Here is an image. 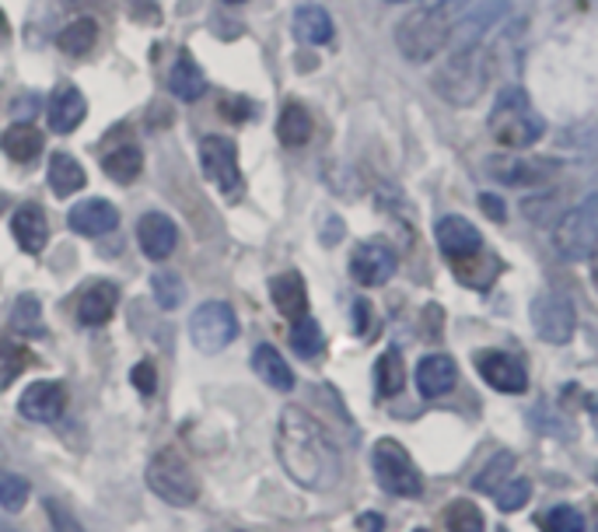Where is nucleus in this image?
<instances>
[{
    "label": "nucleus",
    "mask_w": 598,
    "mask_h": 532,
    "mask_svg": "<svg viewBox=\"0 0 598 532\" xmlns=\"http://www.w3.org/2000/svg\"><path fill=\"white\" fill-rule=\"evenodd\" d=\"M295 35L304 46H325L333 40V18L319 4H304L295 11Z\"/></svg>",
    "instance_id": "393cba45"
},
{
    "label": "nucleus",
    "mask_w": 598,
    "mask_h": 532,
    "mask_svg": "<svg viewBox=\"0 0 598 532\" xmlns=\"http://www.w3.org/2000/svg\"><path fill=\"white\" fill-rule=\"evenodd\" d=\"M115 224H120V211H115L109 200H85L70 211V228L77 235L99 239V235H109Z\"/></svg>",
    "instance_id": "6ab92c4d"
},
{
    "label": "nucleus",
    "mask_w": 598,
    "mask_h": 532,
    "mask_svg": "<svg viewBox=\"0 0 598 532\" xmlns=\"http://www.w3.org/2000/svg\"><path fill=\"white\" fill-rule=\"evenodd\" d=\"M277 455H280V466L287 469V477L304 490L322 494L340 484V473H343L340 448L333 445V439L325 434V428L315 417L304 413L301 407H287L280 413Z\"/></svg>",
    "instance_id": "f257e3e1"
},
{
    "label": "nucleus",
    "mask_w": 598,
    "mask_h": 532,
    "mask_svg": "<svg viewBox=\"0 0 598 532\" xmlns=\"http://www.w3.org/2000/svg\"><path fill=\"white\" fill-rule=\"evenodd\" d=\"M14 354H8V347H0V389H8L18 375H22V368L29 365V354L22 347H11Z\"/></svg>",
    "instance_id": "79ce46f5"
},
{
    "label": "nucleus",
    "mask_w": 598,
    "mask_h": 532,
    "mask_svg": "<svg viewBox=\"0 0 598 532\" xmlns=\"http://www.w3.org/2000/svg\"><path fill=\"white\" fill-rule=\"evenodd\" d=\"M543 130H546V123L535 112L532 99L522 88L500 91V99L490 109V133H494L497 144H505L511 151H522V147H532L539 137H543Z\"/></svg>",
    "instance_id": "7ed1b4c3"
},
{
    "label": "nucleus",
    "mask_w": 598,
    "mask_h": 532,
    "mask_svg": "<svg viewBox=\"0 0 598 532\" xmlns=\"http://www.w3.org/2000/svg\"><path fill=\"white\" fill-rule=\"evenodd\" d=\"M8 32V18H4V11H0V35Z\"/></svg>",
    "instance_id": "de8ad7c7"
},
{
    "label": "nucleus",
    "mask_w": 598,
    "mask_h": 532,
    "mask_svg": "<svg viewBox=\"0 0 598 532\" xmlns=\"http://www.w3.org/2000/svg\"><path fill=\"white\" fill-rule=\"evenodd\" d=\"M147 487L158 494L162 501L176 505V508H189L200 498V480L192 466L186 463V455L176 448H162L151 455L147 463Z\"/></svg>",
    "instance_id": "39448f33"
},
{
    "label": "nucleus",
    "mask_w": 598,
    "mask_h": 532,
    "mask_svg": "<svg viewBox=\"0 0 598 532\" xmlns=\"http://www.w3.org/2000/svg\"><path fill=\"white\" fill-rule=\"evenodd\" d=\"M11 232H14L18 245H22L25 253L43 250L46 239H49V224H46L43 207H35V203L18 207V211L11 214Z\"/></svg>",
    "instance_id": "412c9836"
},
{
    "label": "nucleus",
    "mask_w": 598,
    "mask_h": 532,
    "mask_svg": "<svg viewBox=\"0 0 598 532\" xmlns=\"http://www.w3.org/2000/svg\"><path fill=\"white\" fill-rule=\"evenodd\" d=\"M224 4H242V0H224Z\"/></svg>",
    "instance_id": "09e8293b"
},
{
    "label": "nucleus",
    "mask_w": 598,
    "mask_h": 532,
    "mask_svg": "<svg viewBox=\"0 0 598 532\" xmlns=\"http://www.w3.org/2000/svg\"><path fill=\"white\" fill-rule=\"evenodd\" d=\"M508 11H511L508 0H487V4H479L469 14L458 18V25H452L449 40H455V49H476L479 43L487 40L490 29H497L500 22H505Z\"/></svg>",
    "instance_id": "f8f14e48"
},
{
    "label": "nucleus",
    "mask_w": 598,
    "mask_h": 532,
    "mask_svg": "<svg viewBox=\"0 0 598 532\" xmlns=\"http://www.w3.org/2000/svg\"><path fill=\"white\" fill-rule=\"evenodd\" d=\"M479 207H484V214H490V221H505V203L494 193H484L479 197Z\"/></svg>",
    "instance_id": "a18cd8bd"
},
{
    "label": "nucleus",
    "mask_w": 598,
    "mask_h": 532,
    "mask_svg": "<svg viewBox=\"0 0 598 532\" xmlns=\"http://www.w3.org/2000/svg\"><path fill=\"white\" fill-rule=\"evenodd\" d=\"M413 532H431V529H413Z\"/></svg>",
    "instance_id": "8fccbe9b"
},
{
    "label": "nucleus",
    "mask_w": 598,
    "mask_h": 532,
    "mask_svg": "<svg viewBox=\"0 0 598 532\" xmlns=\"http://www.w3.org/2000/svg\"><path fill=\"white\" fill-rule=\"evenodd\" d=\"M46 516H49V525H53V532H85L81 529V522H77L67 508H60L56 501H46Z\"/></svg>",
    "instance_id": "37998d69"
},
{
    "label": "nucleus",
    "mask_w": 598,
    "mask_h": 532,
    "mask_svg": "<svg viewBox=\"0 0 598 532\" xmlns=\"http://www.w3.org/2000/svg\"><path fill=\"white\" fill-rule=\"evenodd\" d=\"M0 147H4V155L11 162H35L38 151H43V133H38L32 123H14L11 130H4V137H0Z\"/></svg>",
    "instance_id": "bb28decb"
},
{
    "label": "nucleus",
    "mask_w": 598,
    "mask_h": 532,
    "mask_svg": "<svg viewBox=\"0 0 598 532\" xmlns=\"http://www.w3.org/2000/svg\"><path fill=\"white\" fill-rule=\"evenodd\" d=\"M312 130H315V120H312V112H308L301 102H287L284 112H280V123H277V133H280V141L287 147H301L312 141Z\"/></svg>",
    "instance_id": "cd10ccee"
},
{
    "label": "nucleus",
    "mask_w": 598,
    "mask_h": 532,
    "mask_svg": "<svg viewBox=\"0 0 598 532\" xmlns=\"http://www.w3.org/2000/svg\"><path fill=\"white\" fill-rule=\"evenodd\" d=\"M56 43H60V49L70 56H85L95 49V43H99V25H95L91 18H77V22H70L60 35H56Z\"/></svg>",
    "instance_id": "2f4dec72"
},
{
    "label": "nucleus",
    "mask_w": 598,
    "mask_h": 532,
    "mask_svg": "<svg viewBox=\"0 0 598 532\" xmlns=\"http://www.w3.org/2000/svg\"><path fill=\"white\" fill-rule=\"evenodd\" d=\"M402 383H407V365H402V354L399 351H385L378 357V365H375V389H378V396H385V399L399 396Z\"/></svg>",
    "instance_id": "7c9ffc66"
},
{
    "label": "nucleus",
    "mask_w": 598,
    "mask_h": 532,
    "mask_svg": "<svg viewBox=\"0 0 598 532\" xmlns=\"http://www.w3.org/2000/svg\"><path fill=\"white\" fill-rule=\"evenodd\" d=\"M532 330L546 340V344H567L577 330V312H574V301L546 291V295H535L532 301Z\"/></svg>",
    "instance_id": "9d476101"
},
{
    "label": "nucleus",
    "mask_w": 598,
    "mask_h": 532,
    "mask_svg": "<svg viewBox=\"0 0 598 532\" xmlns=\"http://www.w3.org/2000/svg\"><path fill=\"white\" fill-rule=\"evenodd\" d=\"M130 378H133V386H137L141 396H154V389H158V372H154L151 361H141V365L130 372Z\"/></svg>",
    "instance_id": "c03bdc74"
},
{
    "label": "nucleus",
    "mask_w": 598,
    "mask_h": 532,
    "mask_svg": "<svg viewBox=\"0 0 598 532\" xmlns=\"http://www.w3.org/2000/svg\"><path fill=\"white\" fill-rule=\"evenodd\" d=\"M137 239H141V250L147 259H168L176 253V242H179V228L171 218H165L162 211H151L141 218L137 224Z\"/></svg>",
    "instance_id": "f3484780"
},
{
    "label": "nucleus",
    "mask_w": 598,
    "mask_h": 532,
    "mask_svg": "<svg viewBox=\"0 0 598 532\" xmlns=\"http://www.w3.org/2000/svg\"><path fill=\"white\" fill-rule=\"evenodd\" d=\"M441 253H445L452 263H469L473 256H479V250H484V239H479V228L466 218H441L438 221V232H434Z\"/></svg>",
    "instance_id": "4468645a"
},
{
    "label": "nucleus",
    "mask_w": 598,
    "mask_h": 532,
    "mask_svg": "<svg viewBox=\"0 0 598 532\" xmlns=\"http://www.w3.org/2000/svg\"><path fill=\"white\" fill-rule=\"evenodd\" d=\"M462 4H466V0H431L428 8H438V11H445V14H452V11H458Z\"/></svg>",
    "instance_id": "49530a36"
},
{
    "label": "nucleus",
    "mask_w": 598,
    "mask_h": 532,
    "mask_svg": "<svg viewBox=\"0 0 598 532\" xmlns=\"http://www.w3.org/2000/svg\"><path fill=\"white\" fill-rule=\"evenodd\" d=\"M598 242V197H588L556 224L553 245L564 259H588Z\"/></svg>",
    "instance_id": "0eeeda50"
},
{
    "label": "nucleus",
    "mask_w": 598,
    "mask_h": 532,
    "mask_svg": "<svg viewBox=\"0 0 598 532\" xmlns=\"http://www.w3.org/2000/svg\"><path fill=\"white\" fill-rule=\"evenodd\" d=\"M455 378H458V368H455V361L449 354H428L417 365V389L428 399L452 392Z\"/></svg>",
    "instance_id": "aec40b11"
},
{
    "label": "nucleus",
    "mask_w": 598,
    "mask_h": 532,
    "mask_svg": "<svg viewBox=\"0 0 598 532\" xmlns=\"http://www.w3.org/2000/svg\"><path fill=\"white\" fill-rule=\"evenodd\" d=\"M269 298H274V306L284 319H301L304 309H308V291H304V280L298 274H280L269 280Z\"/></svg>",
    "instance_id": "5701e85b"
},
{
    "label": "nucleus",
    "mask_w": 598,
    "mask_h": 532,
    "mask_svg": "<svg viewBox=\"0 0 598 532\" xmlns=\"http://www.w3.org/2000/svg\"><path fill=\"white\" fill-rule=\"evenodd\" d=\"M291 347L301 354V357H315L322 351V330H319V322L315 319H295V326H291Z\"/></svg>",
    "instance_id": "c9c22d12"
},
{
    "label": "nucleus",
    "mask_w": 598,
    "mask_h": 532,
    "mask_svg": "<svg viewBox=\"0 0 598 532\" xmlns=\"http://www.w3.org/2000/svg\"><path fill=\"white\" fill-rule=\"evenodd\" d=\"M102 168H106V176L109 179H115V182H133L141 176V168H144V155H141V147L137 144H123V147H112L109 155H106V162H102Z\"/></svg>",
    "instance_id": "c756f323"
},
{
    "label": "nucleus",
    "mask_w": 598,
    "mask_h": 532,
    "mask_svg": "<svg viewBox=\"0 0 598 532\" xmlns=\"http://www.w3.org/2000/svg\"><path fill=\"white\" fill-rule=\"evenodd\" d=\"M389 4H402V0H389Z\"/></svg>",
    "instance_id": "3c124183"
},
{
    "label": "nucleus",
    "mask_w": 598,
    "mask_h": 532,
    "mask_svg": "<svg viewBox=\"0 0 598 532\" xmlns=\"http://www.w3.org/2000/svg\"><path fill=\"white\" fill-rule=\"evenodd\" d=\"M372 469H375V480L381 484V490L396 494V498H420L423 494V480H420V469L413 466L410 452L402 448L392 439H381L372 452Z\"/></svg>",
    "instance_id": "423d86ee"
},
{
    "label": "nucleus",
    "mask_w": 598,
    "mask_h": 532,
    "mask_svg": "<svg viewBox=\"0 0 598 532\" xmlns=\"http://www.w3.org/2000/svg\"><path fill=\"white\" fill-rule=\"evenodd\" d=\"M11 326L25 336L43 333V306H38L35 295H18V301L11 306Z\"/></svg>",
    "instance_id": "473e14b6"
},
{
    "label": "nucleus",
    "mask_w": 598,
    "mask_h": 532,
    "mask_svg": "<svg viewBox=\"0 0 598 532\" xmlns=\"http://www.w3.org/2000/svg\"><path fill=\"white\" fill-rule=\"evenodd\" d=\"M189 336H192V344H197V351H203V354L224 351L231 340L239 336L235 309L224 306V301H203L189 319Z\"/></svg>",
    "instance_id": "6e6552de"
},
{
    "label": "nucleus",
    "mask_w": 598,
    "mask_h": 532,
    "mask_svg": "<svg viewBox=\"0 0 598 532\" xmlns=\"http://www.w3.org/2000/svg\"><path fill=\"white\" fill-rule=\"evenodd\" d=\"M511 473H514V455L511 452H497L494 455V463H487V469L484 473H479V477H476V490H497L500 484H505V480H511Z\"/></svg>",
    "instance_id": "4c0bfd02"
},
{
    "label": "nucleus",
    "mask_w": 598,
    "mask_h": 532,
    "mask_svg": "<svg viewBox=\"0 0 598 532\" xmlns=\"http://www.w3.org/2000/svg\"><path fill=\"white\" fill-rule=\"evenodd\" d=\"M182 280L176 274H168V270H154L151 277V295L154 301H158L162 309H179V301H182Z\"/></svg>",
    "instance_id": "e433bc0d"
},
{
    "label": "nucleus",
    "mask_w": 598,
    "mask_h": 532,
    "mask_svg": "<svg viewBox=\"0 0 598 532\" xmlns=\"http://www.w3.org/2000/svg\"><path fill=\"white\" fill-rule=\"evenodd\" d=\"M494 498H497V508L500 511H518V508H525L529 498H532V484L529 480H505L497 490H494Z\"/></svg>",
    "instance_id": "ea45409f"
},
{
    "label": "nucleus",
    "mask_w": 598,
    "mask_h": 532,
    "mask_svg": "<svg viewBox=\"0 0 598 532\" xmlns=\"http://www.w3.org/2000/svg\"><path fill=\"white\" fill-rule=\"evenodd\" d=\"M200 165L207 179L214 182L224 197H239L242 193V168H239V147L228 137H203L200 144Z\"/></svg>",
    "instance_id": "1a4fd4ad"
},
{
    "label": "nucleus",
    "mask_w": 598,
    "mask_h": 532,
    "mask_svg": "<svg viewBox=\"0 0 598 532\" xmlns=\"http://www.w3.org/2000/svg\"><path fill=\"white\" fill-rule=\"evenodd\" d=\"M539 532H585V516L571 505H556L535 519Z\"/></svg>",
    "instance_id": "72a5a7b5"
},
{
    "label": "nucleus",
    "mask_w": 598,
    "mask_h": 532,
    "mask_svg": "<svg viewBox=\"0 0 598 532\" xmlns=\"http://www.w3.org/2000/svg\"><path fill=\"white\" fill-rule=\"evenodd\" d=\"M556 207H561V200H556L553 193H546V197H529V200L522 203V214H525L532 224H550V221L556 218Z\"/></svg>",
    "instance_id": "a19ab883"
},
{
    "label": "nucleus",
    "mask_w": 598,
    "mask_h": 532,
    "mask_svg": "<svg viewBox=\"0 0 598 532\" xmlns=\"http://www.w3.org/2000/svg\"><path fill=\"white\" fill-rule=\"evenodd\" d=\"M556 173H561L556 162L532 155H494L487 162V176L505 186H546Z\"/></svg>",
    "instance_id": "9b49d317"
},
{
    "label": "nucleus",
    "mask_w": 598,
    "mask_h": 532,
    "mask_svg": "<svg viewBox=\"0 0 598 532\" xmlns=\"http://www.w3.org/2000/svg\"><path fill=\"white\" fill-rule=\"evenodd\" d=\"M445 529L449 532H487L484 511H479L473 501H452L445 508Z\"/></svg>",
    "instance_id": "f704fd0d"
},
{
    "label": "nucleus",
    "mask_w": 598,
    "mask_h": 532,
    "mask_svg": "<svg viewBox=\"0 0 598 532\" xmlns=\"http://www.w3.org/2000/svg\"><path fill=\"white\" fill-rule=\"evenodd\" d=\"M253 368H256V375L263 378L266 386H274L277 392H291L295 389V372H291V365L280 357V351L277 347H269V344H259L256 351H253Z\"/></svg>",
    "instance_id": "b1692460"
},
{
    "label": "nucleus",
    "mask_w": 598,
    "mask_h": 532,
    "mask_svg": "<svg viewBox=\"0 0 598 532\" xmlns=\"http://www.w3.org/2000/svg\"><path fill=\"white\" fill-rule=\"evenodd\" d=\"M396 266H399V259H396V253L389 250V245H385V242H368V245H361V250L354 253L351 274H354L357 284H364V288H378V284L392 280Z\"/></svg>",
    "instance_id": "2eb2a0df"
},
{
    "label": "nucleus",
    "mask_w": 598,
    "mask_h": 532,
    "mask_svg": "<svg viewBox=\"0 0 598 532\" xmlns=\"http://www.w3.org/2000/svg\"><path fill=\"white\" fill-rule=\"evenodd\" d=\"M434 91L449 106H473L490 85V60L484 49H455L445 64L434 70Z\"/></svg>",
    "instance_id": "f03ea898"
},
{
    "label": "nucleus",
    "mask_w": 598,
    "mask_h": 532,
    "mask_svg": "<svg viewBox=\"0 0 598 532\" xmlns=\"http://www.w3.org/2000/svg\"><path fill=\"white\" fill-rule=\"evenodd\" d=\"M67 407V392L60 383H32L22 399H18V410H22V417H29V421H38V424H49L56 421V417L64 413Z\"/></svg>",
    "instance_id": "dca6fc26"
},
{
    "label": "nucleus",
    "mask_w": 598,
    "mask_h": 532,
    "mask_svg": "<svg viewBox=\"0 0 598 532\" xmlns=\"http://www.w3.org/2000/svg\"><path fill=\"white\" fill-rule=\"evenodd\" d=\"M452 35V14L438 11V8H417L399 22L396 29V43L399 53L413 64H428L431 56L445 49Z\"/></svg>",
    "instance_id": "20e7f679"
},
{
    "label": "nucleus",
    "mask_w": 598,
    "mask_h": 532,
    "mask_svg": "<svg viewBox=\"0 0 598 532\" xmlns=\"http://www.w3.org/2000/svg\"><path fill=\"white\" fill-rule=\"evenodd\" d=\"M85 112H88L85 95L77 91L74 85H64V88L49 99V126H53L56 133H74L77 126H81Z\"/></svg>",
    "instance_id": "4be33fe9"
},
{
    "label": "nucleus",
    "mask_w": 598,
    "mask_h": 532,
    "mask_svg": "<svg viewBox=\"0 0 598 532\" xmlns=\"http://www.w3.org/2000/svg\"><path fill=\"white\" fill-rule=\"evenodd\" d=\"M168 88H171V95H176L179 102H197V99H203L207 81H203V74H200L197 60H192L189 53H182L179 60L171 64V74H168Z\"/></svg>",
    "instance_id": "a878e982"
},
{
    "label": "nucleus",
    "mask_w": 598,
    "mask_h": 532,
    "mask_svg": "<svg viewBox=\"0 0 598 532\" xmlns=\"http://www.w3.org/2000/svg\"><path fill=\"white\" fill-rule=\"evenodd\" d=\"M115 306H120V288L112 280H95L85 288L81 301H77V319L85 326H102V322L112 319Z\"/></svg>",
    "instance_id": "a211bd4d"
},
{
    "label": "nucleus",
    "mask_w": 598,
    "mask_h": 532,
    "mask_svg": "<svg viewBox=\"0 0 598 532\" xmlns=\"http://www.w3.org/2000/svg\"><path fill=\"white\" fill-rule=\"evenodd\" d=\"M29 505V484L22 477H14V473L0 469V508L4 511H22Z\"/></svg>",
    "instance_id": "58836bf2"
},
{
    "label": "nucleus",
    "mask_w": 598,
    "mask_h": 532,
    "mask_svg": "<svg viewBox=\"0 0 598 532\" xmlns=\"http://www.w3.org/2000/svg\"><path fill=\"white\" fill-rule=\"evenodd\" d=\"M476 372L484 375V383L497 392H525L529 375L522 368V361H514L505 351H479L476 354Z\"/></svg>",
    "instance_id": "ddd939ff"
},
{
    "label": "nucleus",
    "mask_w": 598,
    "mask_h": 532,
    "mask_svg": "<svg viewBox=\"0 0 598 532\" xmlns=\"http://www.w3.org/2000/svg\"><path fill=\"white\" fill-rule=\"evenodd\" d=\"M49 186H53L56 197H74L77 189L85 186L81 162H77L74 155H67V151H56V155L49 158Z\"/></svg>",
    "instance_id": "c85d7f7f"
}]
</instances>
